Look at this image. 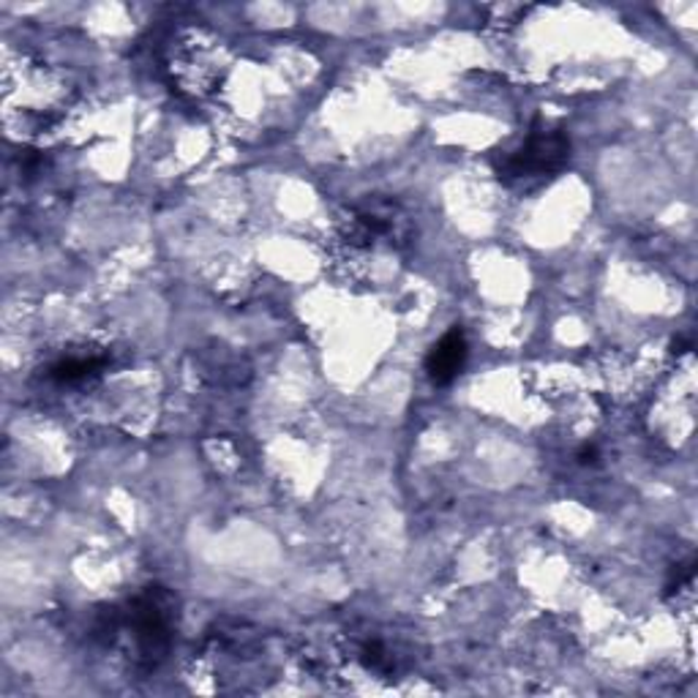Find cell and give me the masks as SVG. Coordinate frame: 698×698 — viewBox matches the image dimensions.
I'll return each mask as SVG.
<instances>
[{"label":"cell","instance_id":"6da1fadb","mask_svg":"<svg viewBox=\"0 0 698 698\" xmlns=\"http://www.w3.org/2000/svg\"><path fill=\"white\" fill-rule=\"evenodd\" d=\"M132 638L139 663L155 665L166 655L175 631V600L161 587H148L128 603V611L117 622Z\"/></svg>","mask_w":698,"mask_h":698},{"label":"cell","instance_id":"7a4b0ae2","mask_svg":"<svg viewBox=\"0 0 698 698\" xmlns=\"http://www.w3.org/2000/svg\"><path fill=\"white\" fill-rule=\"evenodd\" d=\"M571 159V139L562 128L535 126L527 139L502 159L499 178L510 180H540L554 175Z\"/></svg>","mask_w":698,"mask_h":698},{"label":"cell","instance_id":"3957f363","mask_svg":"<svg viewBox=\"0 0 698 698\" xmlns=\"http://www.w3.org/2000/svg\"><path fill=\"white\" fill-rule=\"evenodd\" d=\"M466 336L461 327H450L426 356V374L434 385H450L466 363Z\"/></svg>","mask_w":698,"mask_h":698},{"label":"cell","instance_id":"277c9868","mask_svg":"<svg viewBox=\"0 0 698 698\" xmlns=\"http://www.w3.org/2000/svg\"><path fill=\"white\" fill-rule=\"evenodd\" d=\"M104 369V358H96V356H63L61 361H55L50 366V377L55 379V383H85V379L96 377V374Z\"/></svg>","mask_w":698,"mask_h":698},{"label":"cell","instance_id":"5b68a950","mask_svg":"<svg viewBox=\"0 0 698 698\" xmlns=\"http://www.w3.org/2000/svg\"><path fill=\"white\" fill-rule=\"evenodd\" d=\"M693 565H696V562H685V565H680V568H676V571H674V578H671V582H669V587H665V589H669V593H674V589H680L682 587V584H687V582H690V578H693V573H696V568H693Z\"/></svg>","mask_w":698,"mask_h":698},{"label":"cell","instance_id":"8992f818","mask_svg":"<svg viewBox=\"0 0 698 698\" xmlns=\"http://www.w3.org/2000/svg\"><path fill=\"white\" fill-rule=\"evenodd\" d=\"M578 461H582V464H595V461H598V448H595V445H584V448L578 450Z\"/></svg>","mask_w":698,"mask_h":698}]
</instances>
